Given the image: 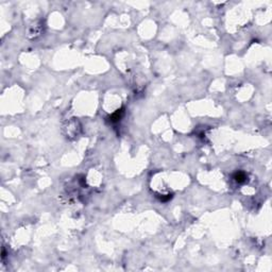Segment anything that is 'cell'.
Listing matches in <instances>:
<instances>
[{"label": "cell", "instance_id": "obj_1", "mask_svg": "<svg viewBox=\"0 0 272 272\" xmlns=\"http://www.w3.org/2000/svg\"><path fill=\"white\" fill-rule=\"evenodd\" d=\"M44 32V25L42 22H35L29 28V37L30 38H36L38 37L39 35H42V33Z\"/></svg>", "mask_w": 272, "mask_h": 272}, {"label": "cell", "instance_id": "obj_2", "mask_svg": "<svg viewBox=\"0 0 272 272\" xmlns=\"http://www.w3.org/2000/svg\"><path fill=\"white\" fill-rule=\"evenodd\" d=\"M247 178H248L247 174L242 172V171H238V172L234 174V179L237 183H245V182L247 181Z\"/></svg>", "mask_w": 272, "mask_h": 272}, {"label": "cell", "instance_id": "obj_3", "mask_svg": "<svg viewBox=\"0 0 272 272\" xmlns=\"http://www.w3.org/2000/svg\"><path fill=\"white\" fill-rule=\"evenodd\" d=\"M123 115V110H118L116 111V112L114 113V114L111 115L110 117V121L111 122H117V121L120 120V118L122 117Z\"/></svg>", "mask_w": 272, "mask_h": 272}, {"label": "cell", "instance_id": "obj_4", "mask_svg": "<svg viewBox=\"0 0 272 272\" xmlns=\"http://www.w3.org/2000/svg\"><path fill=\"white\" fill-rule=\"evenodd\" d=\"M157 198L162 202H167L172 198V195H160V196H157Z\"/></svg>", "mask_w": 272, "mask_h": 272}]
</instances>
